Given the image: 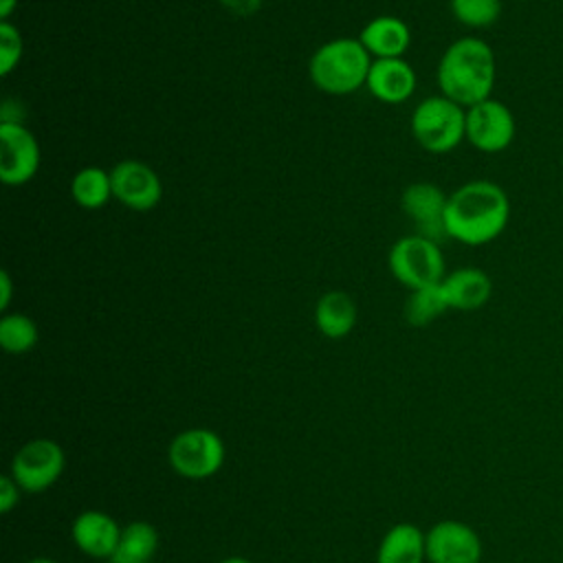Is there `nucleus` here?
<instances>
[{
  "mask_svg": "<svg viewBox=\"0 0 563 563\" xmlns=\"http://www.w3.org/2000/svg\"><path fill=\"white\" fill-rule=\"evenodd\" d=\"M314 323L328 339H343L356 325V303L345 290H328L314 306Z\"/></svg>",
  "mask_w": 563,
  "mask_h": 563,
  "instance_id": "18",
  "label": "nucleus"
},
{
  "mask_svg": "<svg viewBox=\"0 0 563 563\" xmlns=\"http://www.w3.org/2000/svg\"><path fill=\"white\" fill-rule=\"evenodd\" d=\"M411 134L431 154H446L466 139V108L444 95L422 99L411 112Z\"/></svg>",
  "mask_w": 563,
  "mask_h": 563,
  "instance_id": "4",
  "label": "nucleus"
},
{
  "mask_svg": "<svg viewBox=\"0 0 563 563\" xmlns=\"http://www.w3.org/2000/svg\"><path fill=\"white\" fill-rule=\"evenodd\" d=\"M510 220V200L493 180H468L446 200V235L466 246H482L499 238Z\"/></svg>",
  "mask_w": 563,
  "mask_h": 563,
  "instance_id": "1",
  "label": "nucleus"
},
{
  "mask_svg": "<svg viewBox=\"0 0 563 563\" xmlns=\"http://www.w3.org/2000/svg\"><path fill=\"white\" fill-rule=\"evenodd\" d=\"M15 7H18V0H0V20H9Z\"/></svg>",
  "mask_w": 563,
  "mask_h": 563,
  "instance_id": "28",
  "label": "nucleus"
},
{
  "mask_svg": "<svg viewBox=\"0 0 563 563\" xmlns=\"http://www.w3.org/2000/svg\"><path fill=\"white\" fill-rule=\"evenodd\" d=\"M453 18L471 29H486L501 15V0H449Z\"/></svg>",
  "mask_w": 563,
  "mask_h": 563,
  "instance_id": "23",
  "label": "nucleus"
},
{
  "mask_svg": "<svg viewBox=\"0 0 563 563\" xmlns=\"http://www.w3.org/2000/svg\"><path fill=\"white\" fill-rule=\"evenodd\" d=\"M20 484L11 477V473L0 477V510L7 515L11 512L20 501Z\"/></svg>",
  "mask_w": 563,
  "mask_h": 563,
  "instance_id": "25",
  "label": "nucleus"
},
{
  "mask_svg": "<svg viewBox=\"0 0 563 563\" xmlns=\"http://www.w3.org/2000/svg\"><path fill=\"white\" fill-rule=\"evenodd\" d=\"M424 532L409 521L391 526L376 550V563H424Z\"/></svg>",
  "mask_w": 563,
  "mask_h": 563,
  "instance_id": "17",
  "label": "nucleus"
},
{
  "mask_svg": "<svg viewBox=\"0 0 563 563\" xmlns=\"http://www.w3.org/2000/svg\"><path fill=\"white\" fill-rule=\"evenodd\" d=\"M220 563H253V561H249V559H244V556H227V559H222Z\"/></svg>",
  "mask_w": 563,
  "mask_h": 563,
  "instance_id": "29",
  "label": "nucleus"
},
{
  "mask_svg": "<svg viewBox=\"0 0 563 563\" xmlns=\"http://www.w3.org/2000/svg\"><path fill=\"white\" fill-rule=\"evenodd\" d=\"M40 143L24 123H0V178L9 187L29 183L40 169Z\"/></svg>",
  "mask_w": 563,
  "mask_h": 563,
  "instance_id": "9",
  "label": "nucleus"
},
{
  "mask_svg": "<svg viewBox=\"0 0 563 563\" xmlns=\"http://www.w3.org/2000/svg\"><path fill=\"white\" fill-rule=\"evenodd\" d=\"M446 310H449V303L444 299L442 286L433 284V286L411 290V295L405 303V319L411 325L422 328V325H429L431 321H435Z\"/></svg>",
  "mask_w": 563,
  "mask_h": 563,
  "instance_id": "22",
  "label": "nucleus"
},
{
  "mask_svg": "<svg viewBox=\"0 0 563 563\" xmlns=\"http://www.w3.org/2000/svg\"><path fill=\"white\" fill-rule=\"evenodd\" d=\"M70 196L81 209H88V211L106 207L108 200L114 198L110 172L97 165L81 167L70 180Z\"/></svg>",
  "mask_w": 563,
  "mask_h": 563,
  "instance_id": "20",
  "label": "nucleus"
},
{
  "mask_svg": "<svg viewBox=\"0 0 563 563\" xmlns=\"http://www.w3.org/2000/svg\"><path fill=\"white\" fill-rule=\"evenodd\" d=\"M365 88L374 99L387 106L407 101L416 90V73L402 57L372 59Z\"/></svg>",
  "mask_w": 563,
  "mask_h": 563,
  "instance_id": "14",
  "label": "nucleus"
},
{
  "mask_svg": "<svg viewBox=\"0 0 563 563\" xmlns=\"http://www.w3.org/2000/svg\"><path fill=\"white\" fill-rule=\"evenodd\" d=\"M26 563H57V561L48 559V556H35V559H29Z\"/></svg>",
  "mask_w": 563,
  "mask_h": 563,
  "instance_id": "30",
  "label": "nucleus"
},
{
  "mask_svg": "<svg viewBox=\"0 0 563 563\" xmlns=\"http://www.w3.org/2000/svg\"><path fill=\"white\" fill-rule=\"evenodd\" d=\"M224 442L211 429H185L172 438L167 446V462L172 471L185 479H209L224 464Z\"/></svg>",
  "mask_w": 563,
  "mask_h": 563,
  "instance_id": "6",
  "label": "nucleus"
},
{
  "mask_svg": "<svg viewBox=\"0 0 563 563\" xmlns=\"http://www.w3.org/2000/svg\"><path fill=\"white\" fill-rule=\"evenodd\" d=\"M66 455L64 449L51 438L29 440L18 449L11 460V477L26 493H44L64 473Z\"/></svg>",
  "mask_w": 563,
  "mask_h": 563,
  "instance_id": "7",
  "label": "nucleus"
},
{
  "mask_svg": "<svg viewBox=\"0 0 563 563\" xmlns=\"http://www.w3.org/2000/svg\"><path fill=\"white\" fill-rule=\"evenodd\" d=\"M424 545L429 563H479L484 552L479 534L457 519L433 523L424 532Z\"/></svg>",
  "mask_w": 563,
  "mask_h": 563,
  "instance_id": "10",
  "label": "nucleus"
},
{
  "mask_svg": "<svg viewBox=\"0 0 563 563\" xmlns=\"http://www.w3.org/2000/svg\"><path fill=\"white\" fill-rule=\"evenodd\" d=\"M121 526L103 510H84L70 526V537L79 552L92 559H110L119 539Z\"/></svg>",
  "mask_w": 563,
  "mask_h": 563,
  "instance_id": "13",
  "label": "nucleus"
},
{
  "mask_svg": "<svg viewBox=\"0 0 563 563\" xmlns=\"http://www.w3.org/2000/svg\"><path fill=\"white\" fill-rule=\"evenodd\" d=\"M158 552V530L150 521H130L108 559L110 563H150Z\"/></svg>",
  "mask_w": 563,
  "mask_h": 563,
  "instance_id": "19",
  "label": "nucleus"
},
{
  "mask_svg": "<svg viewBox=\"0 0 563 563\" xmlns=\"http://www.w3.org/2000/svg\"><path fill=\"white\" fill-rule=\"evenodd\" d=\"M495 53L475 35L460 37L446 46L438 62V86L440 95L471 108L490 97L495 86Z\"/></svg>",
  "mask_w": 563,
  "mask_h": 563,
  "instance_id": "2",
  "label": "nucleus"
},
{
  "mask_svg": "<svg viewBox=\"0 0 563 563\" xmlns=\"http://www.w3.org/2000/svg\"><path fill=\"white\" fill-rule=\"evenodd\" d=\"M229 13H235V15H253L260 11L262 2L264 0H218Z\"/></svg>",
  "mask_w": 563,
  "mask_h": 563,
  "instance_id": "26",
  "label": "nucleus"
},
{
  "mask_svg": "<svg viewBox=\"0 0 563 563\" xmlns=\"http://www.w3.org/2000/svg\"><path fill=\"white\" fill-rule=\"evenodd\" d=\"M387 264L391 275L409 290L440 284L446 275L440 244L420 233L398 238L389 249Z\"/></svg>",
  "mask_w": 563,
  "mask_h": 563,
  "instance_id": "5",
  "label": "nucleus"
},
{
  "mask_svg": "<svg viewBox=\"0 0 563 563\" xmlns=\"http://www.w3.org/2000/svg\"><path fill=\"white\" fill-rule=\"evenodd\" d=\"M358 42L365 46L372 59L402 57L411 44V33L400 18L378 15L361 29Z\"/></svg>",
  "mask_w": 563,
  "mask_h": 563,
  "instance_id": "16",
  "label": "nucleus"
},
{
  "mask_svg": "<svg viewBox=\"0 0 563 563\" xmlns=\"http://www.w3.org/2000/svg\"><path fill=\"white\" fill-rule=\"evenodd\" d=\"M112 196L132 211H150L163 198V183L158 174L143 161H119L110 169Z\"/></svg>",
  "mask_w": 563,
  "mask_h": 563,
  "instance_id": "11",
  "label": "nucleus"
},
{
  "mask_svg": "<svg viewBox=\"0 0 563 563\" xmlns=\"http://www.w3.org/2000/svg\"><path fill=\"white\" fill-rule=\"evenodd\" d=\"M440 286L449 308L464 312L482 308L493 295L490 277L475 266H464L446 273Z\"/></svg>",
  "mask_w": 563,
  "mask_h": 563,
  "instance_id": "15",
  "label": "nucleus"
},
{
  "mask_svg": "<svg viewBox=\"0 0 563 563\" xmlns=\"http://www.w3.org/2000/svg\"><path fill=\"white\" fill-rule=\"evenodd\" d=\"M37 323L22 312H7L0 319V345L7 354H26L37 345Z\"/></svg>",
  "mask_w": 563,
  "mask_h": 563,
  "instance_id": "21",
  "label": "nucleus"
},
{
  "mask_svg": "<svg viewBox=\"0 0 563 563\" xmlns=\"http://www.w3.org/2000/svg\"><path fill=\"white\" fill-rule=\"evenodd\" d=\"M449 196L433 183H411L402 196L400 207L418 227V233L431 240L449 238L444 229V209Z\"/></svg>",
  "mask_w": 563,
  "mask_h": 563,
  "instance_id": "12",
  "label": "nucleus"
},
{
  "mask_svg": "<svg viewBox=\"0 0 563 563\" xmlns=\"http://www.w3.org/2000/svg\"><path fill=\"white\" fill-rule=\"evenodd\" d=\"M13 297V284L7 271H0V310H7Z\"/></svg>",
  "mask_w": 563,
  "mask_h": 563,
  "instance_id": "27",
  "label": "nucleus"
},
{
  "mask_svg": "<svg viewBox=\"0 0 563 563\" xmlns=\"http://www.w3.org/2000/svg\"><path fill=\"white\" fill-rule=\"evenodd\" d=\"M24 40L15 24L9 20H0V75L7 77L13 73L22 59Z\"/></svg>",
  "mask_w": 563,
  "mask_h": 563,
  "instance_id": "24",
  "label": "nucleus"
},
{
  "mask_svg": "<svg viewBox=\"0 0 563 563\" xmlns=\"http://www.w3.org/2000/svg\"><path fill=\"white\" fill-rule=\"evenodd\" d=\"M517 132L510 108L493 97L466 108V141L486 154L504 152Z\"/></svg>",
  "mask_w": 563,
  "mask_h": 563,
  "instance_id": "8",
  "label": "nucleus"
},
{
  "mask_svg": "<svg viewBox=\"0 0 563 563\" xmlns=\"http://www.w3.org/2000/svg\"><path fill=\"white\" fill-rule=\"evenodd\" d=\"M369 66L372 55L358 37H334L312 53L308 75L321 92L343 97L365 86Z\"/></svg>",
  "mask_w": 563,
  "mask_h": 563,
  "instance_id": "3",
  "label": "nucleus"
}]
</instances>
